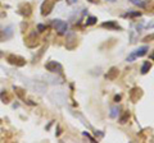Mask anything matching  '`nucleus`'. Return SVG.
<instances>
[{
    "instance_id": "18",
    "label": "nucleus",
    "mask_w": 154,
    "mask_h": 143,
    "mask_svg": "<svg viewBox=\"0 0 154 143\" xmlns=\"http://www.w3.org/2000/svg\"><path fill=\"white\" fill-rule=\"evenodd\" d=\"M149 57H150V59H152V60H154V52L150 54V56H149Z\"/></svg>"
},
{
    "instance_id": "21",
    "label": "nucleus",
    "mask_w": 154,
    "mask_h": 143,
    "mask_svg": "<svg viewBox=\"0 0 154 143\" xmlns=\"http://www.w3.org/2000/svg\"><path fill=\"white\" fill-rule=\"evenodd\" d=\"M1 55H3V54H1V52H0V56H1Z\"/></svg>"
},
{
    "instance_id": "14",
    "label": "nucleus",
    "mask_w": 154,
    "mask_h": 143,
    "mask_svg": "<svg viewBox=\"0 0 154 143\" xmlns=\"http://www.w3.org/2000/svg\"><path fill=\"white\" fill-rule=\"evenodd\" d=\"M129 15H130V17H140V13H139V11H135V13H129V14H126V17H129Z\"/></svg>"
},
{
    "instance_id": "1",
    "label": "nucleus",
    "mask_w": 154,
    "mask_h": 143,
    "mask_svg": "<svg viewBox=\"0 0 154 143\" xmlns=\"http://www.w3.org/2000/svg\"><path fill=\"white\" fill-rule=\"evenodd\" d=\"M52 26H53V28L55 29L59 34H64V33H67V31H68L67 22L62 21V19H53Z\"/></svg>"
},
{
    "instance_id": "20",
    "label": "nucleus",
    "mask_w": 154,
    "mask_h": 143,
    "mask_svg": "<svg viewBox=\"0 0 154 143\" xmlns=\"http://www.w3.org/2000/svg\"><path fill=\"white\" fill-rule=\"evenodd\" d=\"M108 1H114V0H108Z\"/></svg>"
},
{
    "instance_id": "12",
    "label": "nucleus",
    "mask_w": 154,
    "mask_h": 143,
    "mask_svg": "<svg viewBox=\"0 0 154 143\" xmlns=\"http://www.w3.org/2000/svg\"><path fill=\"white\" fill-rule=\"evenodd\" d=\"M132 4H135V5H137V6H140V8H145L146 5V3L145 1H141V0H130Z\"/></svg>"
},
{
    "instance_id": "4",
    "label": "nucleus",
    "mask_w": 154,
    "mask_h": 143,
    "mask_svg": "<svg viewBox=\"0 0 154 143\" xmlns=\"http://www.w3.org/2000/svg\"><path fill=\"white\" fill-rule=\"evenodd\" d=\"M8 61L10 64H15L17 67H23L26 64V60L21 56H15V55H9L8 56Z\"/></svg>"
},
{
    "instance_id": "6",
    "label": "nucleus",
    "mask_w": 154,
    "mask_h": 143,
    "mask_svg": "<svg viewBox=\"0 0 154 143\" xmlns=\"http://www.w3.org/2000/svg\"><path fill=\"white\" fill-rule=\"evenodd\" d=\"M118 73H119L118 68L113 67V68H110L109 70H108V73L105 74V78H107L108 80H114V79H116V78H117V77H118Z\"/></svg>"
},
{
    "instance_id": "9",
    "label": "nucleus",
    "mask_w": 154,
    "mask_h": 143,
    "mask_svg": "<svg viewBox=\"0 0 154 143\" xmlns=\"http://www.w3.org/2000/svg\"><path fill=\"white\" fill-rule=\"evenodd\" d=\"M129 119H130V113H129V111H125V113H123L121 116H119L118 121L121 123V124H125V123L129 121Z\"/></svg>"
},
{
    "instance_id": "19",
    "label": "nucleus",
    "mask_w": 154,
    "mask_h": 143,
    "mask_svg": "<svg viewBox=\"0 0 154 143\" xmlns=\"http://www.w3.org/2000/svg\"><path fill=\"white\" fill-rule=\"evenodd\" d=\"M89 1H91V3H94V0H89Z\"/></svg>"
},
{
    "instance_id": "8",
    "label": "nucleus",
    "mask_w": 154,
    "mask_h": 143,
    "mask_svg": "<svg viewBox=\"0 0 154 143\" xmlns=\"http://www.w3.org/2000/svg\"><path fill=\"white\" fill-rule=\"evenodd\" d=\"M102 27H104V28H108V29H121V27H119L116 22H103L102 23Z\"/></svg>"
},
{
    "instance_id": "3",
    "label": "nucleus",
    "mask_w": 154,
    "mask_h": 143,
    "mask_svg": "<svg viewBox=\"0 0 154 143\" xmlns=\"http://www.w3.org/2000/svg\"><path fill=\"white\" fill-rule=\"evenodd\" d=\"M45 68L52 73H62V70H63V67L59 63H57V61H49V63H46Z\"/></svg>"
},
{
    "instance_id": "10",
    "label": "nucleus",
    "mask_w": 154,
    "mask_h": 143,
    "mask_svg": "<svg viewBox=\"0 0 154 143\" xmlns=\"http://www.w3.org/2000/svg\"><path fill=\"white\" fill-rule=\"evenodd\" d=\"M150 68H152V65H150V63H149V61H145V63L142 64L141 69H140V70H141V74H146V73L149 72V69H150Z\"/></svg>"
},
{
    "instance_id": "7",
    "label": "nucleus",
    "mask_w": 154,
    "mask_h": 143,
    "mask_svg": "<svg viewBox=\"0 0 154 143\" xmlns=\"http://www.w3.org/2000/svg\"><path fill=\"white\" fill-rule=\"evenodd\" d=\"M53 5H54L53 3H49V0H46V1L42 4V6H41V9H44V10H41V14L42 15H48L50 11H52Z\"/></svg>"
},
{
    "instance_id": "15",
    "label": "nucleus",
    "mask_w": 154,
    "mask_h": 143,
    "mask_svg": "<svg viewBox=\"0 0 154 143\" xmlns=\"http://www.w3.org/2000/svg\"><path fill=\"white\" fill-rule=\"evenodd\" d=\"M37 28H38V31H40V32H44V31L46 29V26H45V24H38Z\"/></svg>"
},
{
    "instance_id": "16",
    "label": "nucleus",
    "mask_w": 154,
    "mask_h": 143,
    "mask_svg": "<svg viewBox=\"0 0 154 143\" xmlns=\"http://www.w3.org/2000/svg\"><path fill=\"white\" fill-rule=\"evenodd\" d=\"M119 100H121V96H116V97H114V101L116 102H118Z\"/></svg>"
},
{
    "instance_id": "11",
    "label": "nucleus",
    "mask_w": 154,
    "mask_h": 143,
    "mask_svg": "<svg viewBox=\"0 0 154 143\" xmlns=\"http://www.w3.org/2000/svg\"><path fill=\"white\" fill-rule=\"evenodd\" d=\"M96 22H98V18L96 17H89L86 19V26H92V24H95Z\"/></svg>"
},
{
    "instance_id": "17",
    "label": "nucleus",
    "mask_w": 154,
    "mask_h": 143,
    "mask_svg": "<svg viewBox=\"0 0 154 143\" xmlns=\"http://www.w3.org/2000/svg\"><path fill=\"white\" fill-rule=\"evenodd\" d=\"M76 1H77V0H67V3H68V4H75Z\"/></svg>"
},
{
    "instance_id": "2",
    "label": "nucleus",
    "mask_w": 154,
    "mask_h": 143,
    "mask_svg": "<svg viewBox=\"0 0 154 143\" xmlns=\"http://www.w3.org/2000/svg\"><path fill=\"white\" fill-rule=\"evenodd\" d=\"M148 50H149V46H141V47H139L136 49L134 52H131L129 56L126 57V61H134L136 57H141V56H144L146 52H148Z\"/></svg>"
},
{
    "instance_id": "5",
    "label": "nucleus",
    "mask_w": 154,
    "mask_h": 143,
    "mask_svg": "<svg viewBox=\"0 0 154 143\" xmlns=\"http://www.w3.org/2000/svg\"><path fill=\"white\" fill-rule=\"evenodd\" d=\"M141 96H142V91L139 87H134L132 90L130 91V98L132 102H137Z\"/></svg>"
},
{
    "instance_id": "13",
    "label": "nucleus",
    "mask_w": 154,
    "mask_h": 143,
    "mask_svg": "<svg viewBox=\"0 0 154 143\" xmlns=\"http://www.w3.org/2000/svg\"><path fill=\"white\" fill-rule=\"evenodd\" d=\"M117 114H118V107H112V110H110V118H116L117 116Z\"/></svg>"
}]
</instances>
